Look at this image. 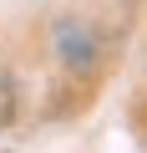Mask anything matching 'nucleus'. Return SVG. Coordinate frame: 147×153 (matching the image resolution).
<instances>
[{"instance_id":"f257e3e1","label":"nucleus","mask_w":147,"mask_h":153,"mask_svg":"<svg viewBox=\"0 0 147 153\" xmlns=\"http://www.w3.org/2000/svg\"><path fill=\"white\" fill-rule=\"evenodd\" d=\"M56 51H61V61H66L71 71H91L97 41H91V31H86L81 21H61V26H56Z\"/></svg>"},{"instance_id":"f03ea898","label":"nucleus","mask_w":147,"mask_h":153,"mask_svg":"<svg viewBox=\"0 0 147 153\" xmlns=\"http://www.w3.org/2000/svg\"><path fill=\"white\" fill-rule=\"evenodd\" d=\"M15 107H20V92H15V76L0 66V128H5L10 117H15Z\"/></svg>"}]
</instances>
